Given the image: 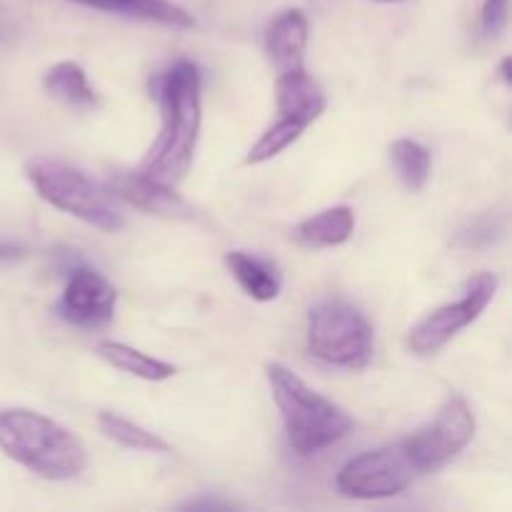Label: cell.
I'll use <instances>...</instances> for the list:
<instances>
[{"instance_id": "obj_1", "label": "cell", "mask_w": 512, "mask_h": 512, "mask_svg": "<svg viewBox=\"0 0 512 512\" xmlns=\"http://www.w3.org/2000/svg\"><path fill=\"white\" fill-rule=\"evenodd\" d=\"M163 125L145 153L138 173L175 188L190 170L203 123L200 103V70L190 60H180L158 83Z\"/></svg>"}, {"instance_id": "obj_2", "label": "cell", "mask_w": 512, "mask_h": 512, "mask_svg": "<svg viewBox=\"0 0 512 512\" xmlns=\"http://www.w3.org/2000/svg\"><path fill=\"white\" fill-rule=\"evenodd\" d=\"M0 450L48 480H73L88 468V450L78 435L35 410H0Z\"/></svg>"}, {"instance_id": "obj_3", "label": "cell", "mask_w": 512, "mask_h": 512, "mask_svg": "<svg viewBox=\"0 0 512 512\" xmlns=\"http://www.w3.org/2000/svg\"><path fill=\"white\" fill-rule=\"evenodd\" d=\"M270 393L283 418L285 435L295 453L315 455L353 430V418L333 400L315 393L303 378L283 363L265 365Z\"/></svg>"}, {"instance_id": "obj_4", "label": "cell", "mask_w": 512, "mask_h": 512, "mask_svg": "<svg viewBox=\"0 0 512 512\" xmlns=\"http://www.w3.org/2000/svg\"><path fill=\"white\" fill-rule=\"evenodd\" d=\"M25 178L35 188V193L53 208L75 215L83 223L105 233H118L125 225L123 213L115 208L108 190L88 178L80 170L60 163V160L33 155L25 160Z\"/></svg>"}, {"instance_id": "obj_5", "label": "cell", "mask_w": 512, "mask_h": 512, "mask_svg": "<svg viewBox=\"0 0 512 512\" xmlns=\"http://www.w3.org/2000/svg\"><path fill=\"white\" fill-rule=\"evenodd\" d=\"M308 350L338 368H360L373 353V325L343 300H325L310 310Z\"/></svg>"}, {"instance_id": "obj_6", "label": "cell", "mask_w": 512, "mask_h": 512, "mask_svg": "<svg viewBox=\"0 0 512 512\" xmlns=\"http://www.w3.org/2000/svg\"><path fill=\"white\" fill-rule=\"evenodd\" d=\"M473 438V410L463 395H453V398L445 400L433 423L403 440V450L415 473H435V470L445 468L450 460L458 458L473 443Z\"/></svg>"}, {"instance_id": "obj_7", "label": "cell", "mask_w": 512, "mask_h": 512, "mask_svg": "<svg viewBox=\"0 0 512 512\" xmlns=\"http://www.w3.org/2000/svg\"><path fill=\"white\" fill-rule=\"evenodd\" d=\"M415 475L403 443H395L348 460L335 478V488L345 498L383 500L405 493Z\"/></svg>"}, {"instance_id": "obj_8", "label": "cell", "mask_w": 512, "mask_h": 512, "mask_svg": "<svg viewBox=\"0 0 512 512\" xmlns=\"http://www.w3.org/2000/svg\"><path fill=\"white\" fill-rule=\"evenodd\" d=\"M498 290V278L493 273H480L468 280L465 295L455 303L443 305L425 315L418 325H413L408 335V345L415 355H435L450 343L463 328L473 325L480 318Z\"/></svg>"}, {"instance_id": "obj_9", "label": "cell", "mask_w": 512, "mask_h": 512, "mask_svg": "<svg viewBox=\"0 0 512 512\" xmlns=\"http://www.w3.org/2000/svg\"><path fill=\"white\" fill-rule=\"evenodd\" d=\"M115 300H118V293L108 283V278L90 268H78L70 273L65 283L58 313L60 318L78 328H103L113 320Z\"/></svg>"}, {"instance_id": "obj_10", "label": "cell", "mask_w": 512, "mask_h": 512, "mask_svg": "<svg viewBox=\"0 0 512 512\" xmlns=\"http://www.w3.org/2000/svg\"><path fill=\"white\" fill-rule=\"evenodd\" d=\"M108 190L115 198L125 200L145 213L165 215V218H193V208L175 193L170 185L155 183L143 173H118L110 178Z\"/></svg>"}, {"instance_id": "obj_11", "label": "cell", "mask_w": 512, "mask_h": 512, "mask_svg": "<svg viewBox=\"0 0 512 512\" xmlns=\"http://www.w3.org/2000/svg\"><path fill=\"white\" fill-rule=\"evenodd\" d=\"M308 20L300 10H285L265 30V53L278 75L305 68Z\"/></svg>"}, {"instance_id": "obj_12", "label": "cell", "mask_w": 512, "mask_h": 512, "mask_svg": "<svg viewBox=\"0 0 512 512\" xmlns=\"http://www.w3.org/2000/svg\"><path fill=\"white\" fill-rule=\"evenodd\" d=\"M275 95H278V113L300 120L303 125L318 120L325 110L323 88L305 73V68L278 75Z\"/></svg>"}, {"instance_id": "obj_13", "label": "cell", "mask_w": 512, "mask_h": 512, "mask_svg": "<svg viewBox=\"0 0 512 512\" xmlns=\"http://www.w3.org/2000/svg\"><path fill=\"white\" fill-rule=\"evenodd\" d=\"M70 3L85 5V8L118 13L125 18L150 20V23L170 25V28H193L195 18L170 0H70Z\"/></svg>"}, {"instance_id": "obj_14", "label": "cell", "mask_w": 512, "mask_h": 512, "mask_svg": "<svg viewBox=\"0 0 512 512\" xmlns=\"http://www.w3.org/2000/svg\"><path fill=\"white\" fill-rule=\"evenodd\" d=\"M355 230V215L348 205L323 210L313 218L303 220L293 230L295 240L305 248H335V245L348 243Z\"/></svg>"}, {"instance_id": "obj_15", "label": "cell", "mask_w": 512, "mask_h": 512, "mask_svg": "<svg viewBox=\"0 0 512 512\" xmlns=\"http://www.w3.org/2000/svg\"><path fill=\"white\" fill-rule=\"evenodd\" d=\"M43 88L50 98L60 100L63 105L73 110H95L98 108V95H95L93 85L85 78V70L78 63H65L53 65L45 73Z\"/></svg>"}, {"instance_id": "obj_16", "label": "cell", "mask_w": 512, "mask_h": 512, "mask_svg": "<svg viewBox=\"0 0 512 512\" xmlns=\"http://www.w3.org/2000/svg\"><path fill=\"white\" fill-rule=\"evenodd\" d=\"M95 353H98L105 363L113 365L115 370H120V373L135 375V378L150 380V383H160V380H168L178 373L175 365L165 363V360H158V358H150V355L140 353V350L130 348V345L113 343V340H103V343H98Z\"/></svg>"}, {"instance_id": "obj_17", "label": "cell", "mask_w": 512, "mask_h": 512, "mask_svg": "<svg viewBox=\"0 0 512 512\" xmlns=\"http://www.w3.org/2000/svg\"><path fill=\"white\" fill-rule=\"evenodd\" d=\"M225 265H228V270L233 273V278L238 280L240 288H243L253 300L268 303V300L278 298L280 278L275 275V270L270 268V265L263 263V260L235 250V253L225 255Z\"/></svg>"}, {"instance_id": "obj_18", "label": "cell", "mask_w": 512, "mask_h": 512, "mask_svg": "<svg viewBox=\"0 0 512 512\" xmlns=\"http://www.w3.org/2000/svg\"><path fill=\"white\" fill-rule=\"evenodd\" d=\"M390 158H393L395 173L403 180L405 188L410 193H418L430 178V168H433V158H430V150L425 145H420L418 140L400 138L390 145Z\"/></svg>"}, {"instance_id": "obj_19", "label": "cell", "mask_w": 512, "mask_h": 512, "mask_svg": "<svg viewBox=\"0 0 512 512\" xmlns=\"http://www.w3.org/2000/svg\"><path fill=\"white\" fill-rule=\"evenodd\" d=\"M98 423L100 430H103L110 440L125 445V448L145 450V453H168L170 450V445L165 443L163 438H158L155 433L145 430L143 425L133 423V420L128 418H120V415L115 413H100Z\"/></svg>"}, {"instance_id": "obj_20", "label": "cell", "mask_w": 512, "mask_h": 512, "mask_svg": "<svg viewBox=\"0 0 512 512\" xmlns=\"http://www.w3.org/2000/svg\"><path fill=\"white\" fill-rule=\"evenodd\" d=\"M305 128H308V125H303L300 120L285 118L283 115V118H280L273 128L265 130V133L260 135L258 143L248 150V155H245V163L248 165L268 163V160H273L275 155L283 153L285 148H290V145H293L295 140L303 135Z\"/></svg>"}, {"instance_id": "obj_21", "label": "cell", "mask_w": 512, "mask_h": 512, "mask_svg": "<svg viewBox=\"0 0 512 512\" xmlns=\"http://www.w3.org/2000/svg\"><path fill=\"white\" fill-rule=\"evenodd\" d=\"M508 25V0H485L483 30L490 38H498Z\"/></svg>"}, {"instance_id": "obj_22", "label": "cell", "mask_w": 512, "mask_h": 512, "mask_svg": "<svg viewBox=\"0 0 512 512\" xmlns=\"http://www.w3.org/2000/svg\"><path fill=\"white\" fill-rule=\"evenodd\" d=\"M500 73H503V80L505 83H512V78H510V58H505L503 60V68H500Z\"/></svg>"}, {"instance_id": "obj_23", "label": "cell", "mask_w": 512, "mask_h": 512, "mask_svg": "<svg viewBox=\"0 0 512 512\" xmlns=\"http://www.w3.org/2000/svg\"><path fill=\"white\" fill-rule=\"evenodd\" d=\"M378 3H400V0H378Z\"/></svg>"}]
</instances>
